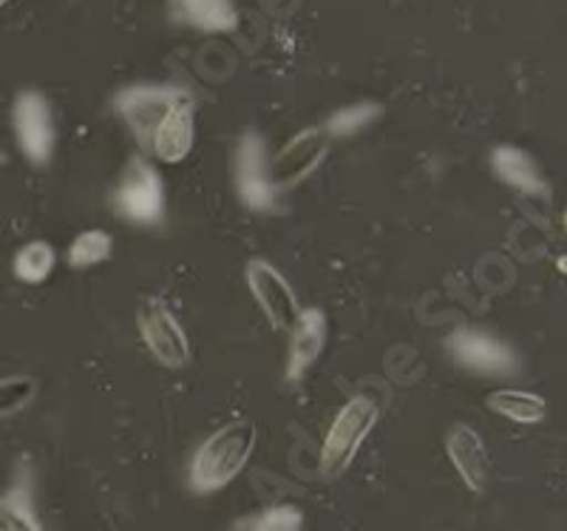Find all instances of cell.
Listing matches in <instances>:
<instances>
[{
    "mask_svg": "<svg viewBox=\"0 0 567 531\" xmlns=\"http://www.w3.org/2000/svg\"><path fill=\"white\" fill-rule=\"evenodd\" d=\"M256 447V427L250 421H233L213 432L190 463V487L199 494H210L227 487L245 469Z\"/></svg>",
    "mask_w": 567,
    "mask_h": 531,
    "instance_id": "1",
    "label": "cell"
},
{
    "mask_svg": "<svg viewBox=\"0 0 567 531\" xmlns=\"http://www.w3.org/2000/svg\"><path fill=\"white\" fill-rule=\"evenodd\" d=\"M378 423V404L367 396H358L338 412V418L329 427L321 447V474L323 478H338L343 469L352 463L361 443L367 441L372 427Z\"/></svg>",
    "mask_w": 567,
    "mask_h": 531,
    "instance_id": "2",
    "label": "cell"
},
{
    "mask_svg": "<svg viewBox=\"0 0 567 531\" xmlns=\"http://www.w3.org/2000/svg\"><path fill=\"white\" fill-rule=\"evenodd\" d=\"M114 207L123 219L142 227H154L165 219V185L148 160L131 156L128 169L114 191Z\"/></svg>",
    "mask_w": 567,
    "mask_h": 531,
    "instance_id": "3",
    "label": "cell"
},
{
    "mask_svg": "<svg viewBox=\"0 0 567 531\" xmlns=\"http://www.w3.org/2000/svg\"><path fill=\"white\" fill-rule=\"evenodd\" d=\"M187 98L190 94L179 89V85H131V89L116 94L114 109L125 120V125L131 129L136 143L142 145V151H148L151 136H154L162 118Z\"/></svg>",
    "mask_w": 567,
    "mask_h": 531,
    "instance_id": "4",
    "label": "cell"
},
{
    "mask_svg": "<svg viewBox=\"0 0 567 531\" xmlns=\"http://www.w3.org/2000/svg\"><path fill=\"white\" fill-rule=\"evenodd\" d=\"M445 350L460 367L477 376L508 378L519 372V358L508 344L477 327H457L445 336Z\"/></svg>",
    "mask_w": 567,
    "mask_h": 531,
    "instance_id": "5",
    "label": "cell"
},
{
    "mask_svg": "<svg viewBox=\"0 0 567 531\" xmlns=\"http://www.w3.org/2000/svg\"><path fill=\"white\" fill-rule=\"evenodd\" d=\"M12 125L18 145L32 165H49L58 149V129H54L52 105L40 91H23L14 100Z\"/></svg>",
    "mask_w": 567,
    "mask_h": 531,
    "instance_id": "6",
    "label": "cell"
},
{
    "mask_svg": "<svg viewBox=\"0 0 567 531\" xmlns=\"http://www.w3.org/2000/svg\"><path fill=\"white\" fill-rule=\"evenodd\" d=\"M140 336L162 367H185L190 358V341L162 298H148L140 307Z\"/></svg>",
    "mask_w": 567,
    "mask_h": 531,
    "instance_id": "7",
    "label": "cell"
},
{
    "mask_svg": "<svg viewBox=\"0 0 567 531\" xmlns=\"http://www.w3.org/2000/svg\"><path fill=\"white\" fill-rule=\"evenodd\" d=\"M236 191L250 211H276V188L270 182L267 143L256 131H247L236 149Z\"/></svg>",
    "mask_w": 567,
    "mask_h": 531,
    "instance_id": "8",
    "label": "cell"
},
{
    "mask_svg": "<svg viewBox=\"0 0 567 531\" xmlns=\"http://www.w3.org/2000/svg\"><path fill=\"white\" fill-rule=\"evenodd\" d=\"M247 287H250L256 305L261 307L272 330H290L298 316L296 290L270 262L252 259L247 265Z\"/></svg>",
    "mask_w": 567,
    "mask_h": 531,
    "instance_id": "9",
    "label": "cell"
},
{
    "mask_svg": "<svg viewBox=\"0 0 567 531\" xmlns=\"http://www.w3.org/2000/svg\"><path fill=\"white\" fill-rule=\"evenodd\" d=\"M323 156H327V134L323 131L307 129L292 136L270 163V182L276 194L296 188L298 182L307 180L323 163Z\"/></svg>",
    "mask_w": 567,
    "mask_h": 531,
    "instance_id": "10",
    "label": "cell"
},
{
    "mask_svg": "<svg viewBox=\"0 0 567 531\" xmlns=\"http://www.w3.org/2000/svg\"><path fill=\"white\" fill-rule=\"evenodd\" d=\"M327 347V316L318 307L298 310L290 327V353H287V381H301Z\"/></svg>",
    "mask_w": 567,
    "mask_h": 531,
    "instance_id": "11",
    "label": "cell"
},
{
    "mask_svg": "<svg viewBox=\"0 0 567 531\" xmlns=\"http://www.w3.org/2000/svg\"><path fill=\"white\" fill-rule=\"evenodd\" d=\"M196 140V125H194V100L187 98L176 103L174 109L162 118L156 125L154 136H151V154H156L162 163H182Z\"/></svg>",
    "mask_w": 567,
    "mask_h": 531,
    "instance_id": "12",
    "label": "cell"
},
{
    "mask_svg": "<svg viewBox=\"0 0 567 531\" xmlns=\"http://www.w3.org/2000/svg\"><path fill=\"white\" fill-rule=\"evenodd\" d=\"M445 452L457 467L460 478L465 480V487L471 492H485L491 474V460L485 452V443L471 427H454L445 438Z\"/></svg>",
    "mask_w": 567,
    "mask_h": 531,
    "instance_id": "13",
    "label": "cell"
},
{
    "mask_svg": "<svg viewBox=\"0 0 567 531\" xmlns=\"http://www.w3.org/2000/svg\"><path fill=\"white\" fill-rule=\"evenodd\" d=\"M491 169H494V174L499 176L505 185L523 191V194H548V182L542 180L536 163L523 149H514V145H499V149H494V154H491Z\"/></svg>",
    "mask_w": 567,
    "mask_h": 531,
    "instance_id": "14",
    "label": "cell"
},
{
    "mask_svg": "<svg viewBox=\"0 0 567 531\" xmlns=\"http://www.w3.org/2000/svg\"><path fill=\"white\" fill-rule=\"evenodd\" d=\"M171 14L176 23L194 27L199 32H230L239 23L233 0H174Z\"/></svg>",
    "mask_w": 567,
    "mask_h": 531,
    "instance_id": "15",
    "label": "cell"
},
{
    "mask_svg": "<svg viewBox=\"0 0 567 531\" xmlns=\"http://www.w3.org/2000/svg\"><path fill=\"white\" fill-rule=\"evenodd\" d=\"M0 531H40L32 503V480L20 472L9 494H0Z\"/></svg>",
    "mask_w": 567,
    "mask_h": 531,
    "instance_id": "16",
    "label": "cell"
},
{
    "mask_svg": "<svg viewBox=\"0 0 567 531\" xmlns=\"http://www.w3.org/2000/svg\"><path fill=\"white\" fill-rule=\"evenodd\" d=\"M488 407L508 421L525 423V427L539 423L545 418V401L534 392H525V389H496L488 396Z\"/></svg>",
    "mask_w": 567,
    "mask_h": 531,
    "instance_id": "17",
    "label": "cell"
},
{
    "mask_svg": "<svg viewBox=\"0 0 567 531\" xmlns=\"http://www.w3.org/2000/svg\"><path fill=\"white\" fill-rule=\"evenodd\" d=\"M54 262H58V253L49 242H29V245L20 247L14 253L12 270L20 282L27 285H40L43 279H49V273L54 270Z\"/></svg>",
    "mask_w": 567,
    "mask_h": 531,
    "instance_id": "18",
    "label": "cell"
},
{
    "mask_svg": "<svg viewBox=\"0 0 567 531\" xmlns=\"http://www.w3.org/2000/svg\"><path fill=\"white\" fill-rule=\"evenodd\" d=\"M383 109L374 103H358V105H347V109H338L332 118L327 120V136H352V134H361L363 129L374 123V120L381 118Z\"/></svg>",
    "mask_w": 567,
    "mask_h": 531,
    "instance_id": "19",
    "label": "cell"
},
{
    "mask_svg": "<svg viewBox=\"0 0 567 531\" xmlns=\"http://www.w3.org/2000/svg\"><path fill=\"white\" fill-rule=\"evenodd\" d=\"M111 256V236L105 231H85L78 239L69 245L65 259L74 270H85V267H94L100 262H105Z\"/></svg>",
    "mask_w": 567,
    "mask_h": 531,
    "instance_id": "20",
    "label": "cell"
},
{
    "mask_svg": "<svg viewBox=\"0 0 567 531\" xmlns=\"http://www.w3.org/2000/svg\"><path fill=\"white\" fill-rule=\"evenodd\" d=\"M34 396L32 378H3L0 381V418L27 407Z\"/></svg>",
    "mask_w": 567,
    "mask_h": 531,
    "instance_id": "21",
    "label": "cell"
},
{
    "mask_svg": "<svg viewBox=\"0 0 567 531\" xmlns=\"http://www.w3.org/2000/svg\"><path fill=\"white\" fill-rule=\"evenodd\" d=\"M303 514L296 506H276L258 520H252V531H301Z\"/></svg>",
    "mask_w": 567,
    "mask_h": 531,
    "instance_id": "22",
    "label": "cell"
},
{
    "mask_svg": "<svg viewBox=\"0 0 567 531\" xmlns=\"http://www.w3.org/2000/svg\"><path fill=\"white\" fill-rule=\"evenodd\" d=\"M7 3H9V0H0V7H7Z\"/></svg>",
    "mask_w": 567,
    "mask_h": 531,
    "instance_id": "23",
    "label": "cell"
}]
</instances>
